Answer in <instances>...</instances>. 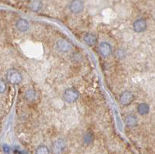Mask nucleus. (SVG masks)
<instances>
[{"label":"nucleus","mask_w":155,"mask_h":154,"mask_svg":"<svg viewBox=\"0 0 155 154\" xmlns=\"http://www.w3.org/2000/svg\"><path fill=\"white\" fill-rule=\"evenodd\" d=\"M3 150H4L5 153H8L10 152V147L8 146L7 145H4V146H3Z\"/></svg>","instance_id":"a211bd4d"},{"label":"nucleus","mask_w":155,"mask_h":154,"mask_svg":"<svg viewBox=\"0 0 155 154\" xmlns=\"http://www.w3.org/2000/svg\"><path fill=\"white\" fill-rule=\"evenodd\" d=\"M56 47L60 53L67 54L72 50L73 44L69 40L65 38L59 39L56 43Z\"/></svg>","instance_id":"7ed1b4c3"},{"label":"nucleus","mask_w":155,"mask_h":154,"mask_svg":"<svg viewBox=\"0 0 155 154\" xmlns=\"http://www.w3.org/2000/svg\"><path fill=\"white\" fill-rule=\"evenodd\" d=\"M16 28L19 32L24 33V32H26L30 29V23L26 19L20 18L16 23Z\"/></svg>","instance_id":"6e6552de"},{"label":"nucleus","mask_w":155,"mask_h":154,"mask_svg":"<svg viewBox=\"0 0 155 154\" xmlns=\"http://www.w3.org/2000/svg\"><path fill=\"white\" fill-rule=\"evenodd\" d=\"M36 97H37V93L33 89H29L25 94V98L28 102H32L33 100H35Z\"/></svg>","instance_id":"ddd939ff"},{"label":"nucleus","mask_w":155,"mask_h":154,"mask_svg":"<svg viewBox=\"0 0 155 154\" xmlns=\"http://www.w3.org/2000/svg\"><path fill=\"white\" fill-rule=\"evenodd\" d=\"M147 28V23L143 19H138L133 24V29L136 33H142Z\"/></svg>","instance_id":"1a4fd4ad"},{"label":"nucleus","mask_w":155,"mask_h":154,"mask_svg":"<svg viewBox=\"0 0 155 154\" xmlns=\"http://www.w3.org/2000/svg\"><path fill=\"white\" fill-rule=\"evenodd\" d=\"M137 111L141 116L147 115L148 113V111H149V106H148V104H146V103H140L137 106Z\"/></svg>","instance_id":"f8f14e48"},{"label":"nucleus","mask_w":155,"mask_h":154,"mask_svg":"<svg viewBox=\"0 0 155 154\" xmlns=\"http://www.w3.org/2000/svg\"><path fill=\"white\" fill-rule=\"evenodd\" d=\"M80 97V93L75 88H68L64 91L62 98L64 102L68 104H73L78 100Z\"/></svg>","instance_id":"f257e3e1"},{"label":"nucleus","mask_w":155,"mask_h":154,"mask_svg":"<svg viewBox=\"0 0 155 154\" xmlns=\"http://www.w3.org/2000/svg\"><path fill=\"white\" fill-rule=\"evenodd\" d=\"M66 147V143L63 140L59 139L54 142L53 145V153L54 154H61Z\"/></svg>","instance_id":"0eeeda50"},{"label":"nucleus","mask_w":155,"mask_h":154,"mask_svg":"<svg viewBox=\"0 0 155 154\" xmlns=\"http://www.w3.org/2000/svg\"><path fill=\"white\" fill-rule=\"evenodd\" d=\"M92 140H93V134H92V132L89 131L84 135V139H83L84 142L85 144H90L92 142Z\"/></svg>","instance_id":"dca6fc26"},{"label":"nucleus","mask_w":155,"mask_h":154,"mask_svg":"<svg viewBox=\"0 0 155 154\" xmlns=\"http://www.w3.org/2000/svg\"><path fill=\"white\" fill-rule=\"evenodd\" d=\"M134 99V96L133 93L129 91H126L124 92H122L120 95V102L122 105H129Z\"/></svg>","instance_id":"423d86ee"},{"label":"nucleus","mask_w":155,"mask_h":154,"mask_svg":"<svg viewBox=\"0 0 155 154\" xmlns=\"http://www.w3.org/2000/svg\"><path fill=\"white\" fill-rule=\"evenodd\" d=\"M83 41L87 45L89 46H94L96 44L97 41H98V37L96 35H95L92 33H85L84 36H83Z\"/></svg>","instance_id":"9d476101"},{"label":"nucleus","mask_w":155,"mask_h":154,"mask_svg":"<svg viewBox=\"0 0 155 154\" xmlns=\"http://www.w3.org/2000/svg\"><path fill=\"white\" fill-rule=\"evenodd\" d=\"M35 154H50L49 149L44 145H40L36 149Z\"/></svg>","instance_id":"4468645a"},{"label":"nucleus","mask_w":155,"mask_h":154,"mask_svg":"<svg viewBox=\"0 0 155 154\" xmlns=\"http://www.w3.org/2000/svg\"><path fill=\"white\" fill-rule=\"evenodd\" d=\"M6 88H7L6 82L3 79L0 78V94H3V93L5 92Z\"/></svg>","instance_id":"f3484780"},{"label":"nucleus","mask_w":155,"mask_h":154,"mask_svg":"<svg viewBox=\"0 0 155 154\" xmlns=\"http://www.w3.org/2000/svg\"><path fill=\"white\" fill-rule=\"evenodd\" d=\"M99 54L104 58L109 57L113 54V47L109 43L103 41L102 42L99 46Z\"/></svg>","instance_id":"39448f33"},{"label":"nucleus","mask_w":155,"mask_h":154,"mask_svg":"<svg viewBox=\"0 0 155 154\" xmlns=\"http://www.w3.org/2000/svg\"><path fill=\"white\" fill-rule=\"evenodd\" d=\"M68 9L73 14H79L85 10V3L83 0H72L69 3Z\"/></svg>","instance_id":"20e7f679"},{"label":"nucleus","mask_w":155,"mask_h":154,"mask_svg":"<svg viewBox=\"0 0 155 154\" xmlns=\"http://www.w3.org/2000/svg\"><path fill=\"white\" fill-rule=\"evenodd\" d=\"M6 79L8 82L13 85H19L23 81V75L21 72L16 68H11L6 73Z\"/></svg>","instance_id":"f03ea898"},{"label":"nucleus","mask_w":155,"mask_h":154,"mask_svg":"<svg viewBox=\"0 0 155 154\" xmlns=\"http://www.w3.org/2000/svg\"><path fill=\"white\" fill-rule=\"evenodd\" d=\"M29 7L33 12H39L43 7L42 0H30Z\"/></svg>","instance_id":"9b49d317"},{"label":"nucleus","mask_w":155,"mask_h":154,"mask_svg":"<svg viewBox=\"0 0 155 154\" xmlns=\"http://www.w3.org/2000/svg\"><path fill=\"white\" fill-rule=\"evenodd\" d=\"M125 123L128 126H134L136 125V118L133 116H128L125 119Z\"/></svg>","instance_id":"2eb2a0df"}]
</instances>
